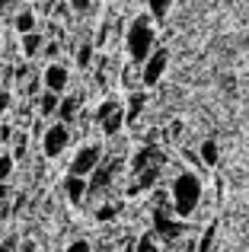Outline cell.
Segmentation results:
<instances>
[{"mask_svg": "<svg viewBox=\"0 0 249 252\" xmlns=\"http://www.w3.org/2000/svg\"><path fill=\"white\" fill-rule=\"evenodd\" d=\"M198 201H201V176L192 169L176 172L173 182H169V208H173V214L179 220H188L195 214V208H198Z\"/></svg>", "mask_w": 249, "mask_h": 252, "instance_id": "obj_1", "label": "cell"}, {"mask_svg": "<svg viewBox=\"0 0 249 252\" xmlns=\"http://www.w3.org/2000/svg\"><path fill=\"white\" fill-rule=\"evenodd\" d=\"M124 45H128L131 64H137V67H141V64L147 61L150 55H154V48H156V29H154V19H150V13H141V16L131 19L128 35H124Z\"/></svg>", "mask_w": 249, "mask_h": 252, "instance_id": "obj_2", "label": "cell"}, {"mask_svg": "<svg viewBox=\"0 0 249 252\" xmlns=\"http://www.w3.org/2000/svg\"><path fill=\"white\" fill-rule=\"evenodd\" d=\"M150 220H154V236H156V240H166V243H176L179 236H186V230H188V223L179 220L169 204L154 208V211H150Z\"/></svg>", "mask_w": 249, "mask_h": 252, "instance_id": "obj_3", "label": "cell"}, {"mask_svg": "<svg viewBox=\"0 0 249 252\" xmlns=\"http://www.w3.org/2000/svg\"><path fill=\"white\" fill-rule=\"evenodd\" d=\"M102 160H106V150H102L99 144H83V147L74 154V160H70V172L90 179L96 169L102 166Z\"/></svg>", "mask_w": 249, "mask_h": 252, "instance_id": "obj_4", "label": "cell"}, {"mask_svg": "<svg viewBox=\"0 0 249 252\" xmlns=\"http://www.w3.org/2000/svg\"><path fill=\"white\" fill-rule=\"evenodd\" d=\"M67 147H70V125H64V122L48 125L45 134H42V154L48 157V160H55V157H61Z\"/></svg>", "mask_w": 249, "mask_h": 252, "instance_id": "obj_5", "label": "cell"}, {"mask_svg": "<svg viewBox=\"0 0 249 252\" xmlns=\"http://www.w3.org/2000/svg\"><path fill=\"white\" fill-rule=\"evenodd\" d=\"M166 67H169V51L166 48H154V55L141 64V83L144 86H156L163 80V74H166Z\"/></svg>", "mask_w": 249, "mask_h": 252, "instance_id": "obj_6", "label": "cell"}, {"mask_svg": "<svg viewBox=\"0 0 249 252\" xmlns=\"http://www.w3.org/2000/svg\"><path fill=\"white\" fill-rule=\"evenodd\" d=\"M42 86L48 93H58V96H64L70 86V70L64 67V64H48V67L42 70Z\"/></svg>", "mask_w": 249, "mask_h": 252, "instance_id": "obj_7", "label": "cell"}, {"mask_svg": "<svg viewBox=\"0 0 249 252\" xmlns=\"http://www.w3.org/2000/svg\"><path fill=\"white\" fill-rule=\"evenodd\" d=\"M166 163V157H163V150L156 147V144H144L141 150L134 154V160H131V172H144L147 166H163Z\"/></svg>", "mask_w": 249, "mask_h": 252, "instance_id": "obj_8", "label": "cell"}, {"mask_svg": "<svg viewBox=\"0 0 249 252\" xmlns=\"http://www.w3.org/2000/svg\"><path fill=\"white\" fill-rule=\"evenodd\" d=\"M64 195H67V201H70V204H80L83 198L90 195V179L67 172V179H64Z\"/></svg>", "mask_w": 249, "mask_h": 252, "instance_id": "obj_9", "label": "cell"}, {"mask_svg": "<svg viewBox=\"0 0 249 252\" xmlns=\"http://www.w3.org/2000/svg\"><path fill=\"white\" fill-rule=\"evenodd\" d=\"M35 115L38 118H58V105H61V96L58 93H48V90H42L35 96Z\"/></svg>", "mask_w": 249, "mask_h": 252, "instance_id": "obj_10", "label": "cell"}, {"mask_svg": "<svg viewBox=\"0 0 249 252\" xmlns=\"http://www.w3.org/2000/svg\"><path fill=\"white\" fill-rule=\"evenodd\" d=\"M80 115V96H61V105H58V122L70 125Z\"/></svg>", "mask_w": 249, "mask_h": 252, "instance_id": "obj_11", "label": "cell"}, {"mask_svg": "<svg viewBox=\"0 0 249 252\" xmlns=\"http://www.w3.org/2000/svg\"><path fill=\"white\" fill-rule=\"evenodd\" d=\"M144 109H147V93H134L128 99V109H124V125H134Z\"/></svg>", "mask_w": 249, "mask_h": 252, "instance_id": "obj_12", "label": "cell"}, {"mask_svg": "<svg viewBox=\"0 0 249 252\" xmlns=\"http://www.w3.org/2000/svg\"><path fill=\"white\" fill-rule=\"evenodd\" d=\"M26 150H29V131H26V128H16V134H13V147H10L13 160H23Z\"/></svg>", "mask_w": 249, "mask_h": 252, "instance_id": "obj_13", "label": "cell"}, {"mask_svg": "<svg viewBox=\"0 0 249 252\" xmlns=\"http://www.w3.org/2000/svg\"><path fill=\"white\" fill-rule=\"evenodd\" d=\"M198 157H201V166H218V160H220V150H218V144H214V141H201V147H198Z\"/></svg>", "mask_w": 249, "mask_h": 252, "instance_id": "obj_14", "label": "cell"}, {"mask_svg": "<svg viewBox=\"0 0 249 252\" xmlns=\"http://www.w3.org/2000/svg\"><path fill=\"white\" fill-rule=\"evenodd\" d=\"M45 42H48V38H42L38 32H29V35H23V55H26V58H35L38 51L45 48Z\"/></svg>", "mask_w": 249, "mask_h": 252, "instance_id": "obj_15", "label": "cell"}, {"mask_svg": "<svg viewBox=\"0 0 249 252\" xmlns=\"http://www.w3.org/2000/svg\"><path fill=\"white\" fill-rule=\"evenodd\" d=\"M13 26H16V32H19V35H29V32H35V13H29V10L16 13Z\"/></svg>", "mask_w": 249, "mask_h": 252, "instance_id": "obj_16", "label": "cell"}, {"mask_svg": "<svg viewBox=\"0 0 249 252\" xmlns=\"http://www.w3.org/2000/svg\"><path fill=\"white\" fill-rule=\"evenodd\" d=\"M122 125H124V109H119V112H115V115H109L106 122L99 125V128H102V134L115 137V134H119V131H122Z\"/></svg>", "mask_w": 249, "mask_h": 252, "instance_id": "obj_17", "label": "cell"}, {"mask_svg": "<svg viewBox=\"0 0 249 252\" xmlns=\"http://www.w3.org/2000/svg\"><path fill=\"white\" fill-rule=\"evenodd\" d=\"M13 169H16V160H13V154L6 147H0V182H10Z\"/></svg>", "mask_w": 249, "mask_h": 252, "instance_id": "obj_18", "label": "cell"}, {"mask_svg": "<svg viewBox=\"0 0 249 252\" xmlns=\"http://www.w3.org/2000/svg\"><path fill=\"white\" fill-rule=\"evenodd\" d=\"M134 252H160V240L154 236V230H147V233H141L137 236V246Z\"/></svg>", "mask_w": 249, "mask_h": 252, "instance_id": "obj_19", "label": "cell"}, {"mask_svg": "<svg viewBox=\"0 0 249 252\" xmlns=\"http://www.w3.org/2000/svg\"><path fill=\"white\" fill-rule=\"evenodd\" d=\"M214 236H218V223H208V227H205V233H201V240H198V252H211V246H214Z\"/></svg>", "mask_w": 249, "mask_h": 252, "instance_id": "obj_20", "label": "cell"}, {"mask_svg": "<svg viewBox=\"0 0 249 252\" xmlns=\"http://www.w3.org/2000/svg\"><path fill=\"white\" fill-rule=\"evenodd\" d=\"M147 6H150V19H163L173 6V0H147Z\"/></svg>", "mask_w": 249, "mask_h": 252, "instance_id": "obj_21", "label": "cell"}, {"mask_svg": "<svg viewBox=\"0 0 249 252\" xmlns=\"http://www.w3.org/2000/svg\"><path fill=\"white\" fill-rule=\"evenodd\" d=\"M119 109H122V105H119V102H115V99H106V102H102V105H99V109H96V122H99V125H102V122H106V118H109V115H115V112H119Z\"/></svg>", "mask_w": 249, "mask_h": 252, "instance_id": "obj_22", "label": "cell"}, {"mask_svg": "<svg viewBox=\"0 0 249 252\" xmlns=\"http://www.w3.org/2000/svg\"><path fill=\"white\" fill-rule=\"evenodd\" d=\"M13 134H16V128H13L10 122H0V147L13 144Z\"/></svg>", "mask_w": 249, "mask_h": 252, "instance_id": "obj_23", "label": "cell"}, {"mask_svg": "<svg viewBox=\"0 0 249 252\" xmlns=\"http://www.w3.org/2000/svg\"><path fill=\"white\" fill-rule=\"evenodd\" d=\"M96 217H99V220H115V217H119V204H102V208L96 211Z\"/></svg>", "mask_w": 249, "mask_h": 252, "instance_id": "obj_24", "label": "cell"}, {"mask_svg": "<svg viewBox=\"0 0 249 252\" xmlns=\"http://www.w3.org/2000/svg\"><path fill=\"white\" fill-rule=\"evenodd\" d=\"M90 58H93V48H90V45H80V48H77V67H90Z\"/></svg>", "mask_w": 249, "mask_h": 252, "instance_id": "obj_25", "label": "cell"}, {"mask_svg": "<svg viewBox=\"0 0 249 252\" xmlns=\"http://www.w3.org/2000/svg\"><path fill=\"white\" fill-rule=\"evenodd\" d=\"M64 252H93V246H90L87 240H74V243H70V246L64 249Z\"/></svg>", "mask_w": 249, "mask_h": 252, "instance_id": "obj_26", "label": "cell"}, {"mask_svg": "<svg viewBox=\"0 0 249 252\" xmlns=\"http://www.w3.org/2000/svg\"><path fill=\"white\" fill-rule=\"evenodd\" d=\"M26 90H29V96H38V93L45 90V86H42V77H32V80L26 83Z\"/></svg>", "mask_w": 249, "mask_h": 252, "instance_id": "obj_27", "label": "cell"}, {"mask_svg": "<svg viewBox=\"0 0 249 252\" xmlns=\"http://www.w3.org/2000/svg\"><path fill=\"white\" fill-rule=\"evenodd\" d=\"M134 246H137V236H124L119 243V252H134Z\"/></svg>", "mask_w": 249, "mask_h": 252, "instance_id": "obj_28", "label": "cell"}, {"mask_svg": "<svg viewBox=\"0 0 249 252\" xmlns=\"http://www.w3.org/2000/svg\"><path fill=\"white\" fill-rule=\"evenodd\" d=\"M16 249H19V240H16V236H10V240L0 243V252H16Z\"/></svg>", "mask_w": 249, "mask_h": 252, "instance_id": "obj_29", "label": "cell"}, {"mask_svg": "<svg viewBox=\"0 0 249 252\" xmlns=\"http://www.w3.org/2000/svg\"><path fill=\"white\" fill-rule=\"evenodd\" d=\"M10 102H13V99H10V93H0V118L6 115V109H10Z\"/></svg>", "mask_w": 249, "mask_h": 252, "instance_id": "obj_30", "label": "cell"}, {"mask_svg": "<svg viewBox=\"0 0 249 252\" xmlns=\"http://www.w3.org/2000/svg\"><path fill=\"white\" fill-rule=\"evenodd\" d=\"M42 55H45V58H58V42H45Z\"/></svg>", "mask_w": 249, "mask_h": 252, "instance_id": "obj_31", "label": "cell"}, {"mask_svg": "<svg viewBox=\"0 0 249 252\" xmlns=\"http://www.w3.org/2000/svg\"><path fill=\"white\" fill-rule=\"evenodd\" d=\"M182 157H186V160L192 163V166H201V157L195 154V150H182Z\"/></svg>", "mask_w": 249, "mask_h": 252, "instance_id": "obj_32", "label": "cell"}, {"mask_svg": "<svg viewBox=\"0 0 249 252\" xmlns=\"http://www.w3.org/2000/svg\"><path fill=\"white\" fill-rule=\"evenodd\" d=\"M90 3H93V0H70V6H74V10H77V13H83V10H87V6H90Z\"/></svg>", "mask_w": 249, "mask_h": 252, "instance_id": "obj_33", "label": "cell"}, {"mask_svg": "<svg viewBox=\"0 0 249 252\" xmlns=\"http://www.w3.org/2000/svg\"><path fill=\"white\" fill-rule=\"evenodd\" d=\"M6 198H10V185L0 182V201H6Z\"/></svg>", "mask_w": 249, "mask_h": 252, "instance_id": "obj_34", "label": "cell"}, {"mask_svg": "<svg viewBox=\"0 0 249 252\" xmlns=\"http://www.w3.org/2000/svg\"><path fill=\"white\" fill-rule=\"evenodd\" d=\"M19 246H23V252H35V243H32V240H23Z\"/></svg>", "mask_w": 249, "mask_h": 252, "instance_id": "obj_35", "label": "cell"}, {"mask_svg": "<svg viewBox=\"0 0 249 252\" xmlns=\"http://www.w3.org/2000/svg\"><path fill=\"white\" fill-rule=\"evenodd\" d=\"M179 131H182V122H173V125H169V134H173V137L179 134Z\"/></svg>", "mask_w": 249, "mask_h": 252, "instance_id": "obj_36", "label": "cell"}]
</instances>
